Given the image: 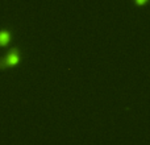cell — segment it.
Here are the masks:
<instances>
[{
  "label": "cell",
  "mask_w": 150,
  "mask_h": 145,
  "mask_svg": "<svg viewBox=\"0 0 150 145\" xmlns=\"http://www.w3.org/2000/svg\"><path fill=\"white\" fill-rule=\"evenodd\" d=\"M21 62V49L20 46L15 45L7 52V54L0 57V70H4L8 68L18 66Z\"/></svg>",
  "instance_id": "cell-1"
},
{
  "label": "cell",
  "mask_w": 150,
  "mask_h": 145,
  "mask_svg": "<svg viewBox=\"0 0 150 145\" xmlns=\"http://www.w3.org/2000/svg\"><path fill=\"white\" fill-rule=\"evenodd\" d=\"M13 38V32L9 28H0V46H7Z\"/></svg>",
  "instance_id": "cell-2"
},
{
  "label": "cell",
  "mask_w": 150,
  "mask_h": 145,
  "mask_svg": "<svg viewBox=\"0 0 150 145\" xmlns=\"http://www.w3.org/2000/svg\"><path fill=\"white\" fill-rule=\"evenodd\" d=\"M146 1H148V0H134V3L137 5H142V4H145Z\"/></svg>",
  "instance_id": "cell-3"
}]
</instances>
